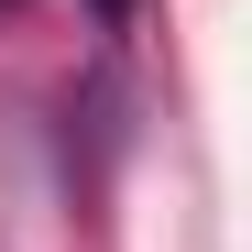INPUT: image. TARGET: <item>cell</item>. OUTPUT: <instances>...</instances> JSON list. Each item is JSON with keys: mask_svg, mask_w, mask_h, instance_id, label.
<instances>
[{"mask_svg": "<svg viewBox=\"0 0 252 252\" xmlns=\"http://www.w3.org/2000/svg\"><path fill=\"white\" fill-rule=\"evenodd\" d=\"M88 11H99V22H132V0H88Z\"/></svg>", "mask_w": 252, "mask_h": 252, "instance_id": "6da1fadb", "label": "cell"}]
</instances>
